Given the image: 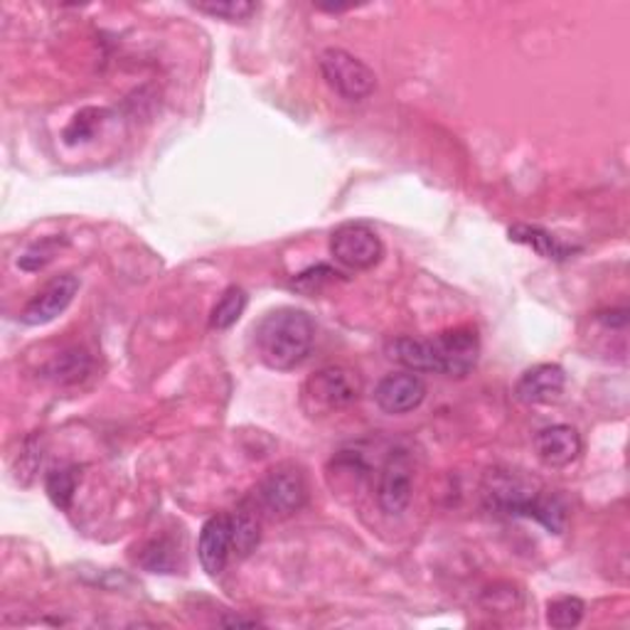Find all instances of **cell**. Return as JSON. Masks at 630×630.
<instances>
[{"mask_svg":"<svg viewBox=\"0 0 630 630\" xmlns=\"http://www.w3.org/2000/svg\"><path fill=\"white\" fill-rule=\"evenodd\" d=\"M483 503L488 510L515 517H535L551 535L567 527V505L559 495L541 490L535 481L515 471L495 468L483 478Z\"/></svg>","mask_w":630,"mask_h":630,"instance_id":"6da1fadb","label":"cell"},{"mask_svg":"<svg viewBox=\"0 0 630 630\" xmlns=\"http://www.w3.org/2000/svg\"><path fill=\"white\" fill-rule=\"evenodd\" d=\"M316 342L313 318L298 308H276L254 326V348L269 370L289 372L311 355Z\"/></svg>","mask_w":630,"mask_h":630,"instance_id":"7a4b0ae2","label":"cell"},{"mask_svg":"<svg viewBox=\"0 0 630 630\" xmlns=\"http://www.w3.org/2000/svg\"><path fill=\"white\" fill-rule=\"evenodd\" d=\"M362 394V380L355 370L330 364L306 380L301 404L306 414L323 416L355 404Z\"/></svg>","mask_w":630,"mask_h":630,"instance_id":"3957f363","label":"cell"},{"mask_svg":"<svg viewBox=\"0 0 630 630\" xmlns=\"http://www.w3.org/2000/svg\"><path fill=\"white\" fill-rule=\"evenodd\" d=\"M318 68L330 90L338 96L348 99V102H362V99H368L374 92V84H378V76H374L368 64L340 48H328L320 52Z\"/></svg>","mask_w":630,"mask_h":630,"instance_id":"277c9868","label":"cell"},{"mask_svg":"<svg viewBox=\"0 0 630 630\" xmlns=\"http://www.w3.org/2000/svg\"><path fill=\"white\" fill-rule=\"evenodd\" d=\"M306 500H308L306 478L303 473L293 466H279L269 471L267 478L259 483L257 493H254V505L259 507V513L276 519L301 513Z\"/></svg>","mask_w":630,"mask_h":630,"instance_id":"5b68a950","label":"cell"},{"mask_svg":"<svg viewBox=\"0 0 630 630\" xmlns=\"http://www.w3.org/2000/svg\"><path fill=\"white\" fill-rule=\"evenodd\" d=\"M330 254L335 261L352 271H368L378 267L384 247L370 225L362 223H345L330 235Z\"/></svg>","mask_w":630,"mask_h":630,"instance_id":"8992f818","label":"cell"},{"mask_svg":"<svg viewBox=\"0 0 630 630\" xmlns=\"http://www.w3.org/2000/svg\"><path fill=\"white\" fill-rule=\"evenodd\" d=\"M428 340L431 348H434L438 374H446V378H466L475 364H478L481 340L473 328L444 330V333Z\"/></svg>","mask_w":630,"mask_h":630,"instance_id":"52a82bcc","label":"cell"},{"mask_svg":"<svg viewBox=\"0 0 630 630\" xmlns=\"http://www.w3.org/2000/svg\"><path fill=\"white\" fill-rule=\"evenodd\" d=\"M426 396V384L416 372H394L386 374L374 386V404H378L384 414L400 416L409 414L422 406Z\"/></svg>","mask_w":630,"mask_h":630,"instance_id":"ba28073f","label":"cell"},{"mask_svg":"<svg viewBox=\"0 0 630 630\" xmlns=\"http://www.w3.org/2000/svg\"><path fill=\"white\" fill-rule=\"evenodd\" d=\"M412 490H414V481H412V461H409L406 453L396 451L386 458L384 468L380 473V485H378V500L382 513L386 515H402L409 503H412Z\"/></svg>","mask_w":630,"mask_h":630,"instance_id":"9c48e42d","label":"cell"},{"mask_svg":"<svg viewBox=\"0 0 630 630\" xmlns=\"http://www.w3.org/2000/svg\"><path fill=\"white\" fill-rule=\"evenodd\" d=\"M76 291H80V279L72 273L54 276V279L42 289L32 301L23 308L20 320L25 326H45L50 320L62 316L68 311L70 303L74 301Z\"/></svg>","mask_w":630,"mask_h":630,"instance_id":"30bf717a","label":"cell"},{"mask_svg":"<svg viewBox=\"0 0 630 630\" xmlns=\"http://www.w3.org/2000/svg\"><path fill=\"white\" fill-rule=\"evenodd\" d=\"M231 539H235V529H231L229 513L213 515L203 525L200 541H197V557H200L203 569L209 577H219L225 571L231 549H235Z\"/></svg>","mask_w":630,"mask_h":630,"instance_id":"8fae6325","label":"cell"},{"mask_svg":"<svg viewBox=\"0 0 630 630\" xmlns=\"http://www.w3.org/2000/svg\"><path fill=\"white\" fill-rule=\"evenodd\" d=\"M567 386V372L559 364H535L515 384V396L523 404H551L557 402Z\"/></svg>","mask_w":630,"mask_h":630,"instance_id":"7c38bea8","label":"cell"},{"mask_svg":"<svg viewBox=\"0 0 630 630\" xmlns=\"http://www.w3.org/2000/svg\"><path fill=\"white\" fill-rule=\"evenodd\" d=\"M535 451L547 468H567L579 458L581 436L569 424L547 426L535 436Z\"/></svg>","mask_w":630,"mask_h":630,"instance_id":"4fadbf2b","label":"cell"},{"mask_svg":"<svg viewBox=\"0 0 630 630\" xmlns=\"http://www.w3.org/2000/svg\"><path fill=\"white\" fill-rule=\"evenodd\" d=\"M386 355H390V360L400 362L409 372L438 374L434 348H431L428 338H394L386 342Z\"/></svg>","mask_w":630,"mask_h":630,"instance_id":"5bb4252c","label":"cell"},{"mask_svg":"<svg viewBox=\"0 0 630 630\" xmlns=\"http://www.w3.org/2000/svg\"><path fill=\"white\" fill-rule=\"evenodd\" d=\"M510 239L517 241V245L529 247L533 251H537L539 257L551 259V261H564L577 251L569 245H561L555 235H549V231H545L541 227H533V225L510 227Z\"/></svg>","mask_w":630,"mask_h":630,"instance_id":"9a60e30c","label":"cell"},{"mask_svg":"<svg viewBox=\"0 0 630 630\" xmlns=\"http://www.w3.org/2000/svg\"><path fill=\"white\" fill-rule=\"evenodd\" d=\"M231 529H235V539H231V547H235L237 557H249L254 549L259 547L261 539V513L257 505L245 503L239 510L231 515Z\"/></svg>","mask_w":630,"mask_h":630,"instance_id":"2e32d148","label":"cell"},{"mask_svg":"<svg viewBox=\"0 0 630 630\" xmlns=\"http://www.w3.org/2000/svg\"><path fill=\"white\" fill-rule=\"evenodd\" d=\"M247 291L239 286H229V289L219 296L213 313H209V328L213 330H229L247 311Z\"/></svg>","mask_w":630,"mask_h":630,"instance_id":"e0dca14e","label":"cell"},{"mask_svg":"<svg viewBox=\"0 0 630 630\" xmlns=\"http://www.w3.org/2000/svg\"><path fill=\"white\" fill-rule=\"evenodd\" d=\"M76 468L74 466H62V468H52L45 478V488L50 500L54 503V507L60 510H70L74 493H76Z\"/></svg>","mask_w":630,"mask_h":630,"instance_id":"ac0fdd59","label":"cell"},{"mask_svg":"<svg viewBox=\"0 0 630 630\" xmlns=\"http://www.w3.org/2000/svg\"><path fill=\"white\" fill-rule=\"evenodd\" d=\"M586 606L577 596H561V599L549 601L547 606V623L557 630L577 628L583 618Z\"/></svg>","mask_w":630,"mask_h":630,"instance_id":"d6986e66","label":"cell"},{"mask_svg":"<svg viewBox=\"0 0 630 630\" xmlns=\"http://www.w3.org/2000/svg\"><path fill=\"white\" fill-rule=\"evenodd\" d=\"M193 8L197 13L229 20V23L249 20L254 13H257V3H249V0H207V3H193Z\"/></svg>","mask_w":630,"mask_h":630,"instance_id":"ffe728a7","label":"cell"},{"mask_svg":"<svg viewBox=\"0 0 630 630\" xmlns=\"http://www.w3.org/2000/svg\"><path fill=\"white\" fill-rule=\"evenodd\" d=\"M106 116L104 109H84L82 114H76L72 118V124L64 128V141L70 143V146H76V143H84L94 136L96 126L102 124Z\"/></svg>","mask_w":630,"mask_h":630,"instance_id":"44dd1931","label":"cell"},{"mask_svg":"<svg viewBox=\"0 0 630 630\" xmlns=\"http://www.w3.org/2000/svg\"><path fill=\"white\" fill-rule=\"evenodd\" d=\"M86 372H90V358L76 350L68 352V355H62L60 360H54L50 368V374L58 382H76L82 380Z\"/></svg>","mask_w":630,"mask_h":630,"instance_id":"7402d4cb","label":"cell"},{"mask_svg":"<svg viewBox=\"0 0 630 630\" xmlns=\"http://www.w3.org/2000/svg\"><path fill=\"white\" fill-rule=\"evenodd\" d=\"M64 245L60 239H42L38 245H32L23 257H20V269L25 271H40L45 269L48 264L54 259V254Z\"/></svg>","mask_w":630,"mask_h":630,"instance_id":"603a6c76","label":"cell"},{"mask_svg":"<svg viewBox=\"0 0 630 630\" xmlns=\"http://www.w3.org/2000/svg\"><path fill=\"white\" fill-rule=\"evenodd\" d=\"M335 276H340V273L333 271L330 267H326V264H318V267L308 269L303 273H298L291 286H293V289H298V291H303V293H318L326 283L333 281Z\"/></svg>","mask_w":630,"mask_h":630,"instance_id":"cb8c5ba5","label":"cell"},{"mask_svg":"<svg viewBox=\"0 0 630 630\" xmlns=\"http://www.w3.org/2000/svg\"><path fill=\"white\" fill-rule=\"evenodd\" d=\"M599 323L606 328H626L628 326V308H616V311L599 313Z\"/></svg>","mask_w":630,"mask_h":630,"instance_id":"d4e9b609","label":"cell"},{"mask_svg":"<svg viewBox=\"0 0 630 630\" xmlns=\"http://www.w3.org/2000/svg\"><path fill=\"white\" fill-rule=\"evenodd\" d=\"M223 626H257V621H254V618H223Z\"/></svg>","mask_w":630,"mask_h":630,"instance_id":"484cf974","label":"cell"}]
</instances>
